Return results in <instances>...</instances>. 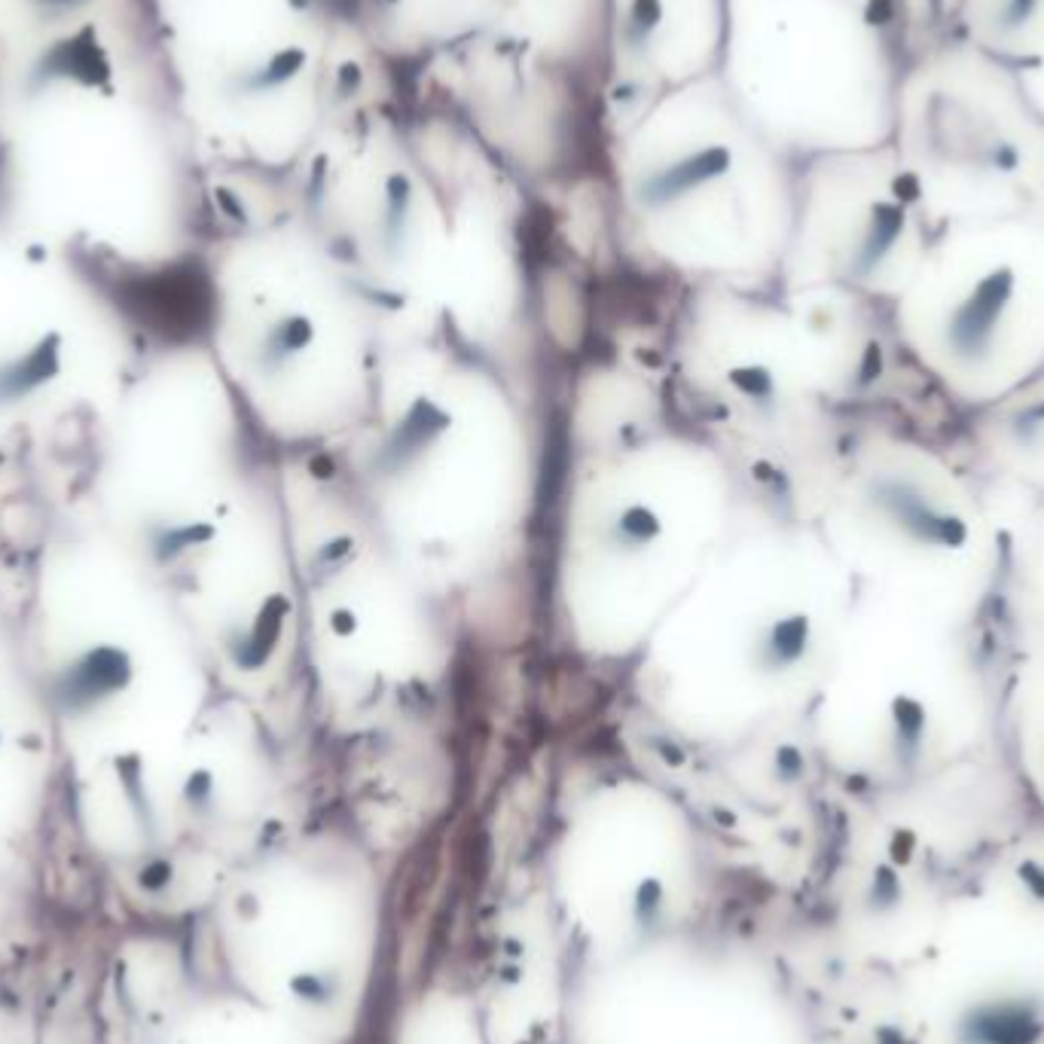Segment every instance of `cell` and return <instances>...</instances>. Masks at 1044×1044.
Segmentation results:
<instances>
[{"instance_id": "cell-1", "label": "cell", "mask_w": 1044, "mask_h": 1044, "mask_svg": "<svg viewBox=\"0 0 1044 1044\" xmlns=\"http://www.w3.org/2000/svg\"><path fill=\"white\" fill-rule=\"evenodd\" d=\"M852 602L855 580L815 535H761L739 544L727 566L712 559L709 575L702 571L660 627L685 632L669 641H718L669 653L690 660L718 651L690 669L700 678L718 666V681L697 702V721L751 730L812 709Z\"/></svg>"}, {"instance_id": "cell-2", "label": "cell", "mask_w": 1044, "mask_h": 1044, "mask_svg": "<svg viewBox=\"0 0 1044 1044\" xmlns=\"http://www.w3.org/2000/svg\"><path fill=\"white\" fill-rule=\"evenodd\" d=\"M824 523L855 590L944 627H974L1005 575L999 504L908 434L861 443L837 470Z\"/></svg>"}, {"instance_id": "cell-3", "label": "cell", "mask_w": 1044, "mask_h": 1044, "mask_svg": "<svg viewBox=\"0 0 1044 1044\" xmlns=\"http://www.w3.org/2000/svg\"><path fill=\"white\" fill-rule=\"evenodd\" d=\"M724 486L693 446L653 440L584 479L566 523V599L596 651H636L714 559Z\"/></svg>"}, {"instance_id": "cell-4", "label": "cell", "mask_w": 1044, "mask_h": 1044, "mask_svg": "<svg viewBox=\"0 0 1044 1044\" xmlns=\"http://www.w3.org/2000/svg\"><path fill=\"white\" fill-rule=\"evenodd\" d=\"M995 718L999 697L971 629L855 590L812 702V730L837 758L883 776L934 773L977 749Z\"/></svg>"}, {"instance_id": "cell-5", "label": "cell", "mask_w": 1044, "mask_h": 1044, "mask_svg": "<svg viewBox=\"0 0 1044 1044\" xmlns=\"http://www.w3.org/2000/svg\"><path fill=\"white\" fill-rule=\"evenodd\" d=\"M889 308L925 379L971 413L993 406L1044 373V233L1026 223L946 230Z\"/></svg>"}, {"instance_id": "cell-6", "label": "cell", "mask_w": 1044, "mask_h": 1044, "mask_svg": "<svg viewBox=\"0 0 1044 1044\" xmlns=\"http://www.w3.org/2000/svg\"><path fill=\"white\" fill-rule=\"evenodd\" d=\"M331 272L260 303L239 336L242 376L275 428L327 437L355 425L373 397L367 321Z\"/></svg>"}, {"instance_id": "cell-7", "label": "cell", "mask_w": 1044, "mask_h": 1044, "mask_svg": "<svg viewBox=\"0 0 1044 1044\" xmlns=\"http://www.w3.org/2000/svg\"><path fill=\"white\" fill-rule=\"evenodd\" d=\"M977 458L995 483L1044 495V373L971 416Z\"/></svg>"}, {"instance_id": "cell-8", "label": "cell", "mask_w": 1044, "mask_h": 1044, "mask_svg": "<svg viewBox=\"0 0 1044 1044\" xmlns=\"http://www.w3.org/2000/svg\"><path fill=\"white\" fill-rule=\"evenodd\" d=\"M1002 578L1011 584L1007 599L1014 605L1020 653L1044 660V495L1023 510L1014 538L1005 541Z\"/></svg>"}, {"instance_id": "cell-9", "label": "cell", "mask_w": 1044, "mask_h": 1044, "mask_svg": "<svg viewBox=\"0 0 1044 1044\" xmlns=\"http://www.w3.org/2000/svg\"><path fill=\"white\" fill-rule=\"evenodd\" d=\"M135 678V663L125 648L116 645H92L77 653L59 676L52 678V700L68 714L95 709L104 700L123 693Z\"/></svg>"}, {"instance_id": "cell-10", "label": "cell", "mask_w": 1044, "mask_h": 1044, "mask_svg": "<svg viewBox=\"0 0 1044 1044\" xmlns=\"http://www.w3.org/2000/svg\"><path fill=\"white\" fill-rule=\"evenodd\" d=\"M62 369L59 336H43L34 348L0 361V404H16L40 392Z\"/></svg>"}, {"instance_id": "cell-11", "label": "cell", "mask_w": 1044, "mask_h": 1044, "mask_svg": "<svg viewBox=\"0 0 1044 1044\" xmlns=\"http://www.w3.org/2000/svg\"><path fill=\"white\" fill-rule=\"evenodd\" d=\"M50 74H64L77 77V80H87L95 83L99 77H104V62H101L95 43H83V40H68L59 50L52 52L50 59Z\"/></svg>"}, {"instance_id": "cell-12", "label": "cell", "mask_w": 1044, "mask_h": 1044, "mask_svg": "<svg viewBox=\"0 0 1044 1044\" xmlns=\"http://www.w3.org/2000/svg\"><path fill=\"white\" fill-rule=\"evenodd\" d=\"M43 3H71V0H43Z\"/></svg>"}]
</instances>
